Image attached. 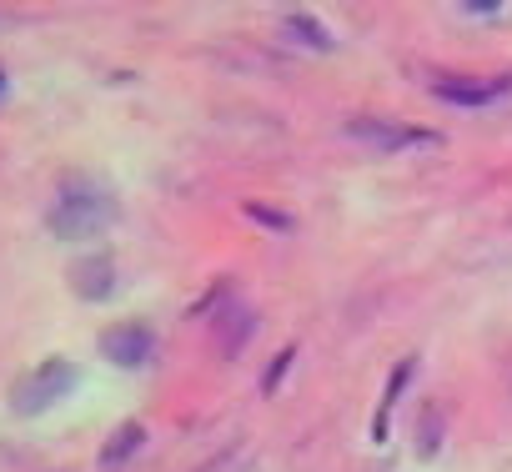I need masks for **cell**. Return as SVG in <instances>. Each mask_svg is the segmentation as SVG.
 Here are the masks:
<instances>
[{"label":"cell","mask_w":512,"mask_h":472,"mask_svg":"<svg viewBox=\"0 0 512 472\" xmlns=\"http://www.w3.org/2000/svg\"><path fill=\"white\" fill-rule=\"evenodd\" d=\"M46 221H51V231L61 236V242H91V236H101L116 221V201L101 186H91V181L86 186H66Z\"/></svg>","instance_id":"6da1fadb"},{"label":"cell","mask_w":512,"mask_h":472,"mask_svg":"<svg viewBox=\"0 0 512 472\" xmlns=\"http://www.w3.org/2000/svg\"><path fill=\"white\" fill-rule=\"evenodd\" d=\"M71 387H76V367H71L66 357H51L46 367H36V372L11 392V407H16L21 417H36V412H46L51 402H61Z\"/></svg>","instance_id":"7a4b0ae2"},{"label":"cell","mask_w":512,"mask_h":472,"mask_svg":"<svg viewBox=\"0 0 512 472\" xmlns=\"http://www.w3.org/2000/svg\"><path fill=\"white\" fill-rule=\"evenodd\" d=\"M432 91L452 106H487L512 91V76H437Z\"/></svg>","instance_id":"3957f363"},{"label":"cell","mask_w":512,"mask_h":472,"mask_svg":"<svg viewBox=\"0 0 512 472\" xmlns=\"http://www.w3.org/2000/svg\"><path fill=\"white\" fill-rule=\"evenodd\" d=\"M101 352H106V362H116V367H141V362L151 357V332H146L141 322H116V327H106Z\"/></svg>","instance_id":"277c9868"},{"label":"cell","mask_w":512,"mask_h":472,"mask_svg":"<svg viewBox=\"0 0 512 472\" xmlns=\"http://www.w3.org/2000/svg\"><path fill=\"white\" fill-rule=\"evenodd\" d=\"M71 287H76V297H86V302H106L111 287H116V267H111V257H106V252L76 257V262H71Z\"/></svg>","instance_id":"5b68a950"},{"label":"cell","mask_w":512,"mask_h":472,"mask_svg":"<svg viewBox=\"0 0 512 472\" xmlns=\"http://www.w3.org/2000/svg\"><path fill=\"white\" fill-rule=\"evenodd\" d=\"M357 141H372V146H432L437 131H422V126H382V121H352Z\"/></svg>","instance_id":"8992f818"},{"label":"cell","mask_w":512,"mask_h":472,"mask_svg":"<svg viewBox=\"0 0 512 472\" xmlns=\"http://www.w3.org/2000/svg\"><path fill=\"white\" fill-rule=\"evenodd\" d=\"M251 327H256V317H251V312L236 302V307H231V312L216 322V332H221V352H226V357H236V352L251 342Z\"/></svg>","instance_id":"52a82bcc"},{"label":"cell","mask_w":512,"mask_h":472,"mask_svg":"<svg viewBox=\"0 0 512 472\" xmlns=\"http://www.w3.org/2000/svg\"><path fill=\"white\" fill-rule=\"evenodd\" d=\"M141 442H146V427H141V422H126V427H116V432H111V442L101 447V462H106V467H116V462H126Z\"/></svg>","instance_id":"ba28073f"},{"label":"cell","mask_w":512,"mask_h":472,"mask_svg":"<svg viewBox=\"0 0 512 472\" xmlns=\"http://www.w3.org/2000/svg\"><path fill=\"white\" fill-rule=\"evenodd\" d=\"M407 377H412V357H407V362H397V372H392V382H387V392H382V412H377V437H387V417H392V407H397V397H402Z\"/></svg>","instance_id":"9c48e42d"},{"label":"cell","mask_w":512,"mask_h":472,"mask_svg":"<svg viewBox=\"0 0 512 472\" xmlns=\"http://www.w3.org/2000/svg\"><path fill=\"white\" fill-rule=\"evenodd\" d=\"M246 211H251L256 221H267V226H292V216H287V211H272V206H256V201H251Z\"/></svg>","instance_id":"30bf717a"},{"label":"cell","mask_w":512,"mask_h":472,"mask_svg":"<svg viewBox=\"0 0 512 472\" xmlns=\"http://www.w3.org/2000/svg\"><path fill=\"white\" fill-rule=\"evenodd\" d=\"M287 367H292V347H287V352H277V362H272V367H267V382H262V387H267V392H272V387H277V382H282V372H287Z\"/></svg>","instance_id":"8fae6325"}]
</instances>
